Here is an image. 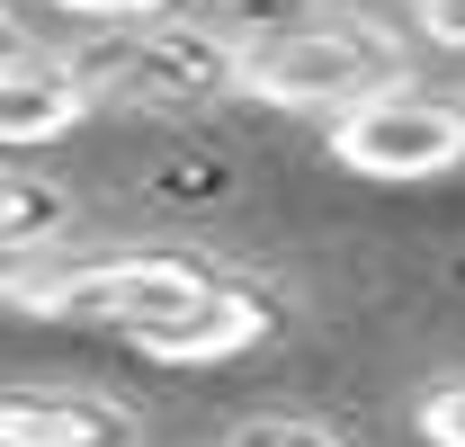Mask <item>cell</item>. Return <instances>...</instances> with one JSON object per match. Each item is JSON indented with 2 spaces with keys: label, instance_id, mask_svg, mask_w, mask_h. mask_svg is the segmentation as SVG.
Wrapping results in <instances>:
<instances>
[{
  "label": "cell",
  "instance_id": "cell-1",
  "mask_svg": "<svg viewBox=\"0 0 465 447\" xmlns=\"http://www.w3.org/2000/svg\"><path fill=\"white\" fill-rule=\"evenodd\" d=\"M215 286L206 251H116V260H72V269H18L0 278V304L45 313V323H116V332H153L188 313Z\"/></svg>",
  "mask_w": 465,
  "mask_h": 447
},
{
  "label": "cell",
  "instance_id": "cell-2",
  "mask_svg": "<svg viewBox=\"0 0 465 447\" xmlns=\"http://www.w3.org/2000/svg\"><path fill=\"white\" fill-rule=\"evenodd\" d=\"M403 81V55L376 18L358 9H322V18H295L287 36L232 55V90H251L260 108H349L367 90Z\"/></svg>",
  "mask_w": 465,
  "mask_h": 447
},
{
  "label": "cell",
  "instance_id": "cell-3",
  "mask_svg": "<svg viewBox=\"0 0 465 447\" xmlns=\"http://www.w3.org/2000/svg\"><path fill=\"white\" fill-rule=\"evenodd\" d=\"M232 36H197V27H116L72 45L63 72L90 108H215L232 99Z\"/></svg>",
  "mask_w": 465,
  "mask_h": 447
},
{
  "label": "cell",
  "instance_id": "cell-4",
  "mask_svg": "<svg viewBox=\"0 0 465 447\" xmlns=\"http://www.w3.org/2000/svg\"><path fill=\"white\" fill-rule=\"evenodd\" d=\"M331 162L358 179H439L465 162V108L439 90L385 81L331 116Z\"/></svg>",
  "mask_w": 465,
  "mask_h": 447
},
{
  "label": "cell",
  "instance_id": "cell-5",
  "mask_svg": "<svg viewBox=\"0 0 465 447\" xmlns=\"http://www.w3.org/2000/svg\"><path fill=\"white\" fill-rule=\"evenodd\" d=\"M269 332H287V295L260 286V278H224V269H215V286H206L188 313L134 332V349L162 358V367H206V358H242V349H260Z\"/></svg>",
  "mask_w": 465,
  "mask_h": 447
},
{
  "label": "cell",
  "instance_id": "cell-6",
  "mask_svg": "<svg viewBox=\"0 0 465 447\" xmlns=\"http://www.w3.org/2000/svg\"><path fill=\"white\" fill-rule=\"evenodd\" d=\"M143 421L90 385H0V447H134Z\"/></svg>",
  "mask_w": 465,
  "mask_h": 447
},
{
  "label": "cell",
  "instance_id": "cell-7",
  "mask_svg": "<svg viewBox=\"0 0 465 447\" xmlns=\"http://www.w3.org/2000/svg\"><path fill=\"white\" fill-rule=\"evenodd\" d=\"M81 116H90V99L72 90L63 63H0V153L63 144Z\"/></svg>",
  "mask_w": 465,
  "mask_h": 447
},
{
  "label": "cell",
  "instance_id": "cell-8",
  "mask_svg": "<svg viewBox=\"0 0 465 447\" xmlns=\"http://www.w3.org/2000/svg\"><path fill=\"white\" fill-rule=\"evenodd\" d=\"M72 224V197H63L54 179H9L0 170V251H18V242H45Z\"/></svg>",
  "mask_w": 465,
  "mask_h": 447
},
{
  "label": "cell",
  "instance_id": "cell-9",
  "mask_svg": "<svg viewBox=\"0 0 465 447\" xmlns=\"http://www.w3.org/2000/svg\"><path fill=\"white\" fill-rule=\"evenodd\" d=\"M411 421H420V439H430V447H465V376H448V385H430Z\"/></svg>",
  "mask_w": 465,
  "mask_h": 447
},
{
  "label": "cell",
  "instance_id": "cell-10",
  "mask_svg": "<svg viewBox=\"0 0 465 447\" xmlns=\"http://www.w3.org/2000/svg\"><path fill=\"white\" fill-rule=\"evenodd\" d=\"M224 447H349V439L322 430V421H251V430H232Z\"/></svg>",
  "mask_w": 465,
  "mask_h": 447
},
{
  "label": "cell",
  "instance_id": "cell-11",
  "mask_svg": "<svg viewBox=\"0 0 465 447\" xmlns=\"http://www.w3.org/2000/svg\"><path fill=\"white\" fill-rule=\"evenodd\" d=\"M54 9H72V18H116V27H143V18H162V9H179V0H54Z\"/></svg>",
  "mask_w": 465,
  "mask_h": 447
},
{
  "label": "cell",
  "instance_id": "cell-12",
  "mask_svg": "<svg viewBox=\"0 0 465 447\" xmlns=\"http://www.w3.org/2000/svg\"><path fill=\"white\" fill-rule=\"evenodd\" d=\"M411 9H420V36L430 45H457L465 55V0H411Z\"/></svg>",
  "mask_w": 465,
  "mask_h": 447
},
{
  "label": "cell",
  "instance_id": "cell-13",
  "mask_svg": "<svg viewBox=\"0 0 465 447\" xmlns=\"http://www.w3.org/2000/svg\"><path fill=\"white\" fill-rule=\"evenodd\" d=\"M0 45H9V18H0Z\"/></svg>",
  "mask_w": 465,
  "mask_h": 447
}]
</instances>
